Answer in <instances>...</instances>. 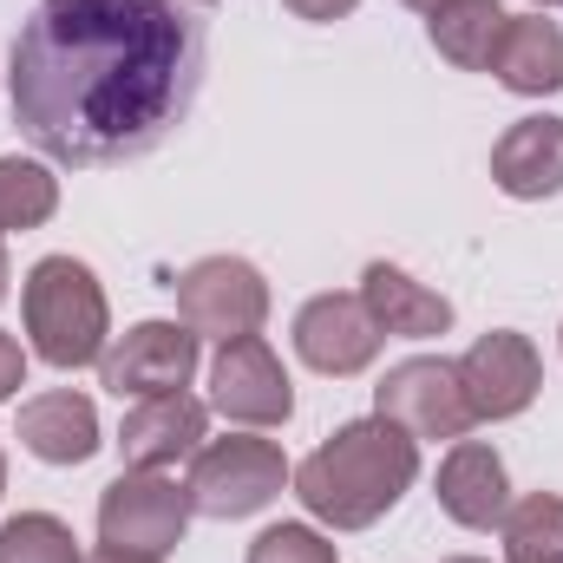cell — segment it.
I'll list each match as a JSON object with an SVG mask.
<instances>
[{"mask_svg":"<svg viewBox=\"0 0 563 563\" xmlns=\"http://www.w3.org/2000/svg\"><path fill=\"white\" fill-rule=\"evenodd\" d=\"M203 59V20L177 0H40L13 40L7 99L53 164L106 170L190 119Z\"/></svg>","mask_w":563,"mask_h":563,"instance_id":"cell-1","label":"cell"},{"mask_svg":"<svg viewBox=\"0 0 563 563\" xmlns=\"http://www.w3.org/2000/svg\"><path fill=\"white\" fill-rule=\"evenodd\" d=\"M413 478H420V439L374 413L321 439L288 485L308 505V518H321L328 531H367L413 492Z\"/></svg>","mask_w":563,"mask_h":563,"instance_id":"cell-2","label":"cell"},{"mask_svg":"<svg viewBox=\"0 0 563 563\" xmlns=\"http://www.w3.org/2000/svg\"><path fill=\"white\" fill-rule=\"evenodd\" d=\"M20 314H26V341L46 367L73 374V367H92L106 361L112 347V308H106V288L99 276L79 263V256H40L26 282H20Z\"/></svg>","mask_w":563,"mask_h":563,"instance_id":"cell-3","label":"cell"},{"mask_svg":"<svg viewBox=\"0 0 563 563\" xmlns=\"http://www.w3.org/2000/svg\"><path fill=\"white\" fill-rule=\"evenodd\" d=\"M288 459H282L276 439H256V432H236V439H203L197 459H190V505L197 518H256L263 505H276L282 485H288Z\"/></svg>","mask_w":563,"mask_h":563,"instance_id":"cell-4","label":"cell"},{"mask_svg":"<svg viewBox=\"0 0 563 563\" xmlns=\"http://www.w3.org/2000/svg\"><path fill=\"white\" fill-rule=\"evenodd\" d=\"M197 505L177 478L164 472H119L99 492V544L112 551H139V558H164L184 544Z\"/></svg>","mask_w":563,"mask_h":563,"instance_id":"cell-5","label":"cell"},{"mask_svg":"<svg viewBox=\"0 0 563 563\" xmlns=\"http://www.w3.org/2000/svg\"><path fill=\"white\" fill-rule=\"evenodd\" d=\"M177 314L190 334H217V341L256 334L269 321V282L243 256H203L177 276Z\"/></svg>","mask_w":563,"mask_h":563,"instance_id":"cell-6","label":"cell"},{"mask_svg":"<svg viewBox=\"0 0 563 563\" xmlns=\"http://www.w3.org/2000/svg\"><path fill=\"white\" fill-rule=\"evenodd\" d=\"M374 413L413 439H465L478 426L465 407V387H459V361H445V354H413V361L387 367V380L374 387Z\"/></svg>","mask_w":563,"mask_h":563,"instance_id":"cell-7","label":"cell"},{"mask_svg":"<svg viewBox=\"0 0 563 563\" xmlns=\"http://www.w3.org/2000/svg\"><path fill=\"white\" fill-rule=\"evenodd\" d=\"M197 361H203V334H190L184 321H139L106 347L99 380L119 400H157V394H184Z\"/></svg>","mask_w":563,"mask_h":563,"instance_id":"cell-8","label":"cell"},{"mask_svg":"<svg viewBox=\"0 0 563 563\" xmlns=\"http://www.w3.org/2000/svg\"><path fill=\"white\" fill-rule=\"evenodd\" d=\"M459 387H465L472 420H518V413L538 400V387H544V361H538L531 334L492 328V334H478V341L465 347Z\"/></svg>","mask_w":563,"mask_h":563,"instance_id":"cell-9","label":"cell"},{"mask_svg":"<svg viewBox=\"0 0 563 563\" xmlns=\"http://www.w3.org/2000/svg\"><path fill=\"white\" fill-rule=\"evenodd\" d=\"M210 400H217L223 420H236V426H282L295 413V387H288L276 347L263 334H236V341L217 347V361H210Z\"/></svg>","mask_w":563,"mask_h":563,"instance_id":"cell-10","label":"cell"},{"mask_svg":"<svg viewBox=\"0 0 563 563\" xmlns=\"http://www.w3.org/2000/svg\"><path fill=\"white\" fill-rule=\"evenodd\" d=\"M380 341H387V334H380V321L367 314L361 295H314V301H301V314H295V354H301L314 374H328V380H347V374L374 367Z\"/></svg>","mask_w":563,"mask_h":563,"instance_id":"cell-11","label":"cell"},{"mask_svg":"<svg viewBox=\"0 0 563 563\" xmlns=\"http://www.w3.org/2000/svg\"><path fill=\"white\" fill-rule=\"evenodd\" d=\"M432 492H439V511H445L452 525H465V531H498L505 511H511L505 459H498V445H485V439H452V452L439 459Z\"/></svg>","mask_w":563,"mask_h":563,"instance_id":"cell-12","label":"cell"},{"mask_svg":"<svg viewBox=\"0 0 563 563\" xmlns=\"http://www.w3.org/2000/svg\"><path fill=\"white\" fill-rule=\"evenodd\" d=\"M203 432H210L203 400H190V394H157V400H139V407L125 413L119 452H125L132 472H164V465H177V459H197Z\"/></svg>","mask_w":563,"mask_h":563,"instance_id":"cell-13","label":"cell"},{"mask_svg":"<svg viewBox=\"0 0 563 563\" xmlns=\"http://www.w3.org/2000/svg\"><path fill=\"white\" fill-rule=\"evenodd\" d=\"M492 184L518 203H544L563 190V119L538 112L518 119L505 139L492 144Z\"/></svg>","mask_w":563,"mask_h":563,"instance_id":"cell-14","label":"cell"},{"mask_svg":"<svg viewBox=\"0 0 563 563\" xmlns=\"http://www.w3.org/2000/svg\"><path fill=\"white\" fill-rule=\"evenodd\" d=\"M361 301L380 321V334H400V341H432V334L452 328V301L439 288L413 282L400 263H367L361 269Z\"/></svg>","mask_w":563,"mask_h":563,"instance_id":"cell-15","label":"cell"},{"mask_svg":"<svg viewBox=\"0 0 563 563\" xmlns=\"http://www.w3.org/2000/svg\"><path fill=\"white\" fill-rule=\"evenodd\" d=\"M20 445L40 459V465H86L106 439H99V413L86 394L59 387V394H40L20 407Z\"/></svg>","mask_w":563,"mask_h":563,"instance_id":"cell-16","label":"cell"},{"mask_svg":"<svg viewBox=\"0 0 563 563\" xmlns=\"http://www.w3.org/2000/svg\"><path fill=\"white\" fill-rule=\"evenodd\" d=\"M492 73L518 99H551V92H563V26L551 13H511Z\"/></svg>","mask_w":563,"mask_h":563,"instance_id":"cell-17","label":"cell"},{"mask_svg":"<svg viewBox=\"0 0 563 563\" xmlns=\"http://www.w3.org/2000/svg\"><path fill=\"white\" fill-rule=\"evenodd\" d=\"M505 26H511V13L498 0H445L439 13H426V33H432L439 59H452L459 73H492Z\"/></svg>","mask_w":563,"mask_h":563,"instance_id":"cell-18","label":"cell"},{"mask_svg":"<svg viewBox=\"0 0 563 563\" xmlns=\"http://www.w3.org/2000/svg\"><path fill=\"white\" fill-rule=\"evenodd\" d=\"M505 563H563V498L531 492L505 511Z\"/></svg>","mask_w":563,"mask_h":563,"instance_id":"cell-19","label":"cell"},{"mask_svg":"<svg viewBox=\"0 0 563 563\" xmlns=\"http://www.w3.org/2000/svg\"><path fill=\"white\" fill-rule=\"evenodd\" d=\"M53 210H59V177L40 157H0V236L40 230Z\"/></svg>","mask_w":563,"mask_h":563,"instance_id":"cell-20","label":"cell"},{"mask_svg":"<svg viewBox=\"0 0 563 563\" xmlns=\"http://www.w3.org/2000/svg\"><path fill=\"white\" fill-rule=\"evenodd\" d=\"M0 563H86V551L53 511H20L0 525Z\"/></svg>","mask_w":563,"mask_h":563,"instance_id":"cell-21","label":"cell"},{"mask_svg":"<svg viewBox=\"0 0 563 563\" xmlns=\"http://www.w3.org/2000/svg\"><path fill=\"white\" fill-rule=\"evenodd\" d=\"M250 563H341V558H334V544L314 525H269L250 544Z\"/></svg>","mask_w":563,"mask_h":563,"instance_id":"cell-22","label":"cell"},{"mask_svg":"<svg viewBox=\"0 0 563 563\" xmlns=\"http://www.w3.org/2000/svg\"><path fill=\"white\" fill-rule=\"evenodd\" d=\"M20 387H26V354H20L13 334H0V407H7Z\"/></svg>","mask_w":563,"mask_h":563,"instance_id":"cell-23","label":"cell"},{"mask_svg":"<svg viewBox=\"0 0 563 563\" xmlns=\"http://www.w3.org/2000/svg\"><path fill=\"white\" fill-rule=\"evenodd\" d=\"M295 20H341V13H354L361 0H282Z\"/></svg>","mask_w":563,"mask_h":563,"instance_id":"cell-24","label":"cell"},{"mask_svg":"<svg viewBox=\"0 0 563 563\" xmlns=\"http://www.w3.org/2000/svg\"><path fill=\"white\" fill-rule=\"evenodd\" d=\"M86 563H157V558H139V551H112V544H106V551H92Z\"/></svg>","mask_w":563,"mask_h":563,"instance_id":"cell-25","label":"cell"},{"mask_svg":"<svg viewBox=\"0 0 563 563\" xmlns=\"http://www.w3.org/2000/svg\"><path fill=\"white\" fill-rule=\"evenodd\" d=\"M407 7H413V13H439V7H445V0H407Z\"/></svg>","mask_w":563,"mask_h":563,"instance_id":"cell-26","label":"cell"},{"mask_svg":"<svg viewBox=\"0 0 563 563\" xmlns=\"http://www.w3.org/2000/svg\"><path fill=\"white\" fill-rule=\"evenodd\" d=\"M7 282H13V269H7V250H0V301H7Z\"/></svg>","mask_w":563,"mask_h":563,"instance_id":"cell-27","label":"cell"},{"mask_svg":"<svg viewBox=\"0 0 563 563\" xmlns=\"http://www.w3.org/2000/svg\"><path fill=\"white\" fill-rule=\"evenodd\" d=\"M531 7H538V13H551V7H558V0H531Z\"/></svg>","mask_w":563,"mask_h":563,"instance_id":"cell-28","label":"cell"},{"mask_svg":"<svg viewBox=\"0 0 563 563\" xmlns=\"http://www.w3.org/2000/svg\"><path fill=\"white\" fill-rule=\"evenodd\" d=\"M0 492H7V452H0Z\"/></svg>","mask_w":563,"mask_h":563,"instance_id":"cell-29","label":"cell"},{"mask_svg":"<svg viewBox=\"0 0 563 563\" xmlns=\"http://www.w3.org/2000/svg\"><path fill=\"white\" fill-rule=\"evenodd\" d=\"M445 563H485V558H445Z\"/></svg>","mask_w":563,"mask_h":563,"instance_id":"cell-30","label":"cell"},{"mask_svg":"<svg viewBox=\"0 0 563 563\" xmlns=\"http://www.w3.org/2000/svg\"><path fill=\"white\" fill-rule=\"evenodd\" d=\"M197 7H210V0H197Z\"/></svg>","mask_w":563,"mask_h":563,"instance_id":"cell-31","label":"cell"},{"mask_svg":"<svg viewBox=\"0 0 563 563\" xmlns=\"http://www.w3.org/2000/svg\"><path fill=\"white\" fill-rule=\"evenodd\" d=\"M558 7H563V0H558Z\"/></svg>","mask_w":563,"mask_h":563,"instance_id":"cell-32","label":"cell"}]
</instances>
